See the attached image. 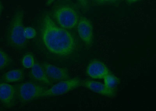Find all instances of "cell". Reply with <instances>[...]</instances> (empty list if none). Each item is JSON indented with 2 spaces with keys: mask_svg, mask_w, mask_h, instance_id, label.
Wrapping results in <instances>:
<instances>
[{
  "mask_svg": "<svg viewBox=\"0 0 156 111\" xmlns=\"http://www.w3.org/2000/svg\"><path fill=\"white\" fill-rule=\"evenodd\" d=\"M40 33L46 49L54 56L65 58L75 52L76 45L73 35L57 26L48 14L44 15L42 19Z\"/></svg>",
  "mask_w": 156,
  "mask_h": 111,
  "instance_id": "obj_1",
  "label": "cell"
},
{
  "mask_svg": "<svg viewBox=\"0 0 156 111\" xmlns=\"http://www.w3.org/2000/svg\"><path fill=\"white\" fill-rule=\"evenodd\" d=\"M51 16L65 29H73L80 19V8L72 0H57L51 9Z\"/></svg>",
  "mask_w": 156,
  "mask_h": 111,
  "instance_id": "obj_2",
  "label": "cell"
},
{
  "mask_svg": "<svg viewBox=\"0 0 156 111\" xmlns=\"http://www.w3.org/2000/svg\"><path fill=\"white\" fill-rule=\"evenodd\" d=\"M23 16V11H16L11 19L7 32L8 44L16 49H24L27 47V39L24 35Z\"/></svg>",
  "mask_w": 156,
  "mask_h": 111,
  "instance_id": "obj_3",
  "label": "cell"
},
{
  "mask_svg": "<svg viewBox=\"0 0 156 111\" xmlns=\"http://www.w3.org/2000/svg\"><path fill=\"white\" fill-rule=\"evenodd\" d=\"M20 102L25 104L39 99L48 89L33 82L22 83L15 86Z\"/></svg>",
  "mask_w": 156,
  "mask_h": 111,
  "instance_id": "obj_4",
  "label": "cell"
},
{
  "mask_svg": "<svg viewBox=\"0 0 156 111\" xmlns=\"http://www.w3.org/2000/svg\"><path fill=\"white\" fill-rule=\"evenodd\" d=\"M82 82L80 79L78 78L59 82L44 92L41 97H54L67 93L69 92L81 85Z\"/></svg>",
  "mask_w": 156,
  "mask_h": 111,
  "instance_id": "obj_5",
  "label": "cell"
},
{
  "mask_svg": "<svg viewBox=\"0 0 156 111\" xmlns=\"http://www.w3.org/2000/svg\"><path fill=\"white\" fill-rule=\"evenodd\" d=\"M77 31L81 39L87 47L92 45L93 41V27L87 18L80 17L78 22Z\"/></svg>",
  "mask_w": 156,
  "mask_h": 111,
  "instance_id": "obj_6",
  "label": "cell"
},
{
  "mask_svg": "<svg viewBox=\"0 0 156 111\" xmlns=\"http://www.w3.org/2000/svg\"><path fill=\"white\" fill-rule=\"evenodd\" d=\"M16 89L14 86L7 83H1L0 85V99L3 106L11 108L15 106Z\"/></svg>",
  "mask_w": 156,
  "mask_h": 111,
  "instance_id": "obj_7",
  "label": "cell"
},
{
  "mask_svg": "<svg viewBox=\"0 0 156 111\" xmlns=\"http://www.w3.org/2000/svg\"><path fill=\"white\" fill-rule=\"evenodd\" d=\"M82 85L93 92L108 98H113L116 96L117 94L116 90L115 88L107 87L105 84L99 82L90 80H86L82 82Z\"/></svg>",
  "mask_w": 156,
  "mask_h": 111,
  "instance_id": "obj_8",
  "label": "cell"
},
{
  "mask_svg": "<svg viewBox=\"0 0 156 111\" xmlns=\"http://www.w3.org/2000/svg\"><path fill=\"white\" fill-rule=\"evenodd\" d=\"M41 65L50 80L61 82L70 79L69 72L66 68L48 63H42Z\"/></svg>",
  "mask_w": 156,
  "mask_h": 111,
  "instance_id": "obj_9",
  "label": "cell"
},
{
  "mask_svg": "<svg viewBox=\"0 0 156 111\" xmlns=\"http://www.w3.org/2000/svg\"><path fill=\"white\" fill-rule=\"evenodd\" d=\"M87 74L93 79H102L111 73L106 66L99 61L93 60L88 66Z\"/></svg>",
  "mask_w": 156,
  "mask_h": 111,
  "instance_id": "obj_10",
  "label": "cell"
},
{
  "mask_svg": "<svg viewBox=\"0 0 156 111\" xmlns=\"http://www.w3.org/2000/svg\"><path fill=\"white\" fill-rule=\"evenodd\" d=\"M30 75L34 80L42 84L48 85L51 84V80L47 76L42 66L37 62H35L31 68Z\"/></svg>",
  "mask_w": 156,
  "mask_h": 111,
  "instance_id": "obj_11",
  "label": "cell"
},
{
  "mask_svg": "<svg viewBox=\"0 0 156 111\" xmlns=\"http://www.w3.org/2000/svg\"><path fill=\"white\" fill-rule=\"evenodd\" d=\"M24 78L23 71L20 69L9 71L2 77L3 80L7 83L18 82L22 81Z\"/></svg>",
  "mask_w": 156,
  "mask_h": 111,
  "instance_id": "obj_12",
  "label": "cell"
},
{
  "mask_svg": "<svg viewBox=\"0 0 156 111\" xmlns=\"http://www.w3.org/2000/svg\"><path fill=\"white\" fill-rule=\"evenodd\" d=\"M122 0H92L90 2L91 6H101L104 5H119Z\"/></svg>",
  "mask_w": 156,
  "mask_h": 111,
  "instance_id": "obj_13",
  "label": "cell"
},
{
  "mask_svg": "<svg viewBox=\"0 0 156 111\" xmlns=\"http://www.w3.org/2000/svg\"><path fill=\"white\" fill-rule=\"evenodd\" d=\"M35 63L34 58L32 54L27 53L21 59L22 66L25 68H31Z\"/></svg>",
  "mask_w": 156,
  "mask_h": 111,
  "instance_id": "obj_14",
  "label": "cell"
},
{
  "mask_svg": "<svg viewBox=\"0 0 156 111\" xmlns=\"http://www.w3.org/2000/svg\"><path fill=\"white\" fill-rule=\"evenodd\" d=\"M12 60L3 50H0V68L4 69L12 63Z\"/></svg>",
  "mask_w": 156,
  "mask_h": 111,
  "instance_id": "obj_15",
  "label": "cell"
},
{
  "mask_svg": "<svg viewBox=\"0 0 156 111\" xmlns=\"http://www.w3.org/2000/svg\"><path fill=\"white\" fill-rule=\"evenodd\" d=\"M104 84L111 88H114L119 82V80L118 78L111 73L104 77Z\"/></svg>",
  "mask_w": 156,
  "mask_h": 111,
  "instance_id": "obj_16",
  "label": "cell"
},
{
  "mask_svg": "<svg viewBox=\"0 0 156 111\" xmlns=\"http://www.w3.org/2000/svg\"><path fill=\"white\" fill-rule=\"evenodd\" d=\"M79 8L83 12H88L90 9V3L89 0H76Z\"/></svg>",
  "mask_w": 156,
  "mask_h": 111,
  "instance_id": "obj_17",
  "label": "cell"
},
{
  "mask_svg": "<svg viewBox=\"0 0 156 111\" xmlns=\"http://www.w3.org/2000/svg\"><path fill=\"white\" fill-rule=\"evenodd\" d=\"M37 32L35 29L31 27H25L24 30V35L26 39H32L35 37Z\"/></svg>",
  "mask_w": 156,
  "mask_h": 111,
  "instance_id": "obj_18",
  "label": "cell"
},
{
  "mask_svg": "<svg viewBox=\"0 0 156 111\" xmlns=\"http://www.w3.org/2000/svg\"><path fill=\"white\" fill-rule=\"evenodd\" d=\"M140 1V0H125L127 3L129 4V5L134 3Z\"/></svg>",
  "mask_w": 156,
  "mask_h": 111,
  "instance_id": "obj_19",
  "label": "cell"
},
{
  "mask_svg": "<svg viewBox=\"0 0 156 111\" xmlns=\"http://www.w3.org/2000/svg\"><path fill=\"white\" fill-rule=\"evenodd\" d=\"M55 1H56V0H47L45 5L47 6H49V5H51L53 3L55 2Z\"/></svg>",
  "mask_w": 156,
  "mask_h": 111,
  "instance_id": "obj_20",
  "label": "cell"
},
{
  "mask_svg": "<svg viewBox=\"0 0 156 111\" xmlns=\"http://www.w3.org/2000/svg\"><path fill=\"white\" fill-rule=\"evenodd\" d=\"M0 9H1V12L2 13V10L3 9V5H2V3H1V5H0Z\"/></svg>",
  "mask_w": 156,
  "mask_h": 111,
  "instance_id": "obj_21",
  "label": "cell"
}]
</instances>
